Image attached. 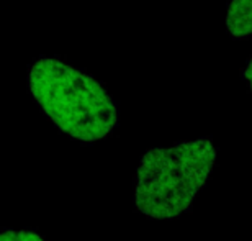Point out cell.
Here are the masks:
<instances>
[{"label": "cell", "mask_w": 252, "mask_h": 241, "mask_svg": "<svg viewBox=\"0 0 252 241\" xmlns=\"http://www.w3.org/2000/svg\"><path fill=\"white\" fill-rule=\"evenodd\" d=\"M216 161L210 138L153 148L141 158L134 205L144 217L172 220L190 210Z\"/></svg>", "instance_id": "2"}, {"label": "cell", "mask_w": 252, "mask_h": 241, "mask_svg": "<svg viewBox=\"0 0 252 241\" xmlns=\"http://www.w3.org/2000/svg\"><path fill=\"white\" fill-rule=\"evenodd\" d=\"M2 241H44L39 235L27 230H3Z\"/></svg>", "instance_id": "4"}, {"label": "cell", "mask_w": 252, "mask_h": 241, "mask_svg": "<svg viewBox=\"0 0 252 241\" xmlns=\"http://www.w3.org/2000/svg\"><path fill=\"white\" fill-rule=\"evenodd\" d=\"M28 87L46 117L79 141H98L118 123V107L108 90L61 59L34 61L28 71Z\"/></svg>", "instance_id": "1"}, {"label": "cell", "mask_w": 252, "mask_h": 241, "mask_svg": "<svg viewBox=\"0 0 252 241\" xmlns=\"http://www.w3.org/2000/svg\"><path fill=\"white\" fill-rule=\"evenodd\" d=\"M243 79H244L246 85H248L249 92L252 94V54H251V58L248 59V63H246V66L243 69Z\"/></svg>", "instance_id": "5"}, {"label": "cell", "mask_w": 252, "mask_h": 241, "mask_svg": "<svg viewBox=\"0 0 252 241\" xmlns=\"http://www.w3.org/2000/svg\"><path fill=\"white\" fill-rule=\"evenodd\" d=\"M226 30L234 38L252 36V0H233L229 3Z\"/></svg>", "instance_id": "3"}]
</instances>
